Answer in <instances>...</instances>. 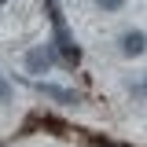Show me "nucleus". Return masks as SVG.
I'll list each match as a JSON object with an SVG mask.
<instances>
[{"label": "nucleus", "instance_id": "5", "mask_svg": "<svg viewBox=\"0 0 147 147\" xmlns=\"http://www.w3.org/2000/svg\"><path fill=\"white\" fill-rule=\"evenodd\" d=\"M7 92H11V88H7V85L0 81V99H7Z\"/></svg>", "mask_w": 147, "mask_h": 147}, {"label": "nucleus", "instance_id": "1", "mask_svg": "<svg viewBox=\"0 0 147 147\" xmlns=\"http://www.w3.org/2000/svg\"><path fill=\"white\" fill-rule=\"evenodd\" d=\"M55 63H59V52H55L52 40H48V44H37V48L26 52V70H30V74H44L48 66H55Z\"/></svg>", "mask_w": 147, "mask_h": 147}, {"label": "nucleus", "instance_id": "2", "mask_svg": "<svg viewBox=\"0 0 147 147\" xmlns=\"http://www.w3.org/2000/svg\"><path fill=\"white\" fill-rule=\"evenodd\" d=\"M147 52V33L144 30H125L121 33V55H129V59H136V55Z\"/></svg>", "mask_w": 147, "mask_h": 147}, {"label": "nucleus", "instance_id": "6", "mask_svg": "<svg viewBox=\"0 0 147 147\" xmlns=\"http://www.w3.org/2000/svg\"><path fill=\"white\" fill-rule=\"evenodd\" d=\"M4 4H7V0H0V7H4Z\"/></svg>", "mask_w": 147, "mask_h": 147}, {"label": "nucleus", "instance_id": "7", "mask_svg": "<svg viewBox=\"0 0 147 147\" xmlns=\"http://www.w3.org/2000/svg\"><path fill=\"white\" fill-rule=\"evenodd\" d=\"M144 92H147V81H144Z\"/></svg>", "mask_w": 147, "mask_h": 147}, {"label": "nucleus", "instance_id": "4", "mask_svg": "<svg viewBox=\"0 0 147 147\" xmlns=\"http://www.w3.org/2000/svg\"><path fill=\"white\" fill-rule=\"evenodd\" d=\"M96 7H99V11H121L125 0H96Z\"/></svg>", "mask_w": 147, "mask_h": 147}, {"label": "nucleus", "instance_id": "3", "mask_svg": "<svg viewBox=\"0 0 147 147\" xmlns=\"http://www.w3.org/2000/svg\"><path fill=\"white\" fill-rule=\"evenodd\" d=\"M37 92L55 99V103H77V92L74 88H63V85H52V81H37Z\"/></svg>", "mask_w": 147, "mask_h": 147}]
</instances>
